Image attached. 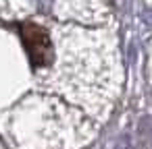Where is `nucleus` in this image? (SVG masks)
Listing matches in <instances>:
<instances>
[{
	"mask_svg": "<svg viewBox=\"0 0 152 149\" xmlns=\"http://www.w3.org/2000/svg\"><path fill=\"white\" fill-rule=\"evenodd\" d=\"M21 40H23L25 52H27L34 66L52 64V37L44 27H40L36 23H23L21 25Z\"/></svg>",
	"mask_w": 152,
	"mask_h": 149,
	"instance_id": "f257e3e1",
	"label": "nucleus"
}]
</instances>
